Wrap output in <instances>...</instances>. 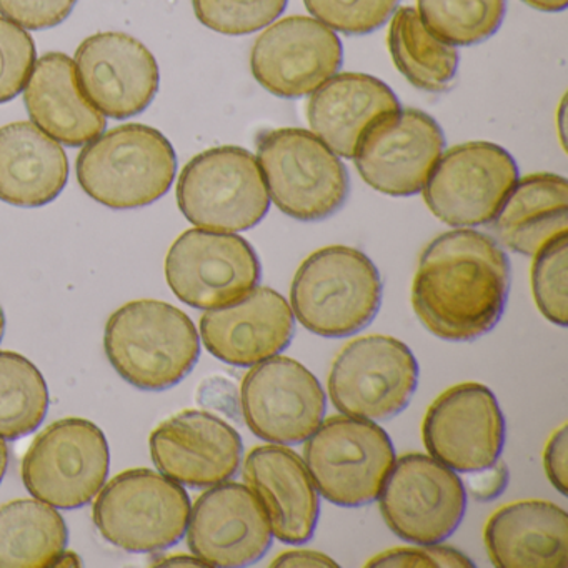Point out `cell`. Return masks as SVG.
<instances>
[{"mask_svg":"<svg viewBox=\"0 0 568 568\" xmlns=\"http://www.w3.org/2000/svg\"><path fill=\"white\" fill-rule=\"evenodd\" d=\"M244 480L267 514L272 535L302 545L314 537L321 498L305 462L284 445L252 448L244 462Z\"/></svg>","mask_w":568,"mask_h":568,"instance_id":"22","label":"cell"},{"mask_svg":"<svg viewBox=\"0 0 568 568\" xmlns=\"http://www.w3.org/2000/svg\"><path fill=\"white\" fill-rule=\"evenodd\" d=\"M271 567H338V564L321 551L291 550L278 555Z\"/></svg>","mask_w":568,"mask_h":568,"instance_id":"40","label":"cell"},{"mask_svg":"<svg viewBox=\"0 0 568 568\" xmlns=\"http://www.w3.org/2000/svg\"><path fill=\"white\" fill-rule=\"evenodd\" d=\"M178 174V155L164 134L125 124L82 148L78 181L99 204L115 211L145 207L168 194Z\"/></svg>","mask_w":568,"mask_h":568,"instance_id":"4","label":"cell"},{"mask_svg":"<svg viewBox=\"0 0 568 568\" xmlns=\"http://www.w3.org/2000/svg\"><path fill=\"white\" fill-rule=\"evenodd\" d=\"M521 2L541 12H561L568 6V0H521Z\"/></svg>","mask_w":568,"mask_h":568,"instance_id":"41","label":"cell"},{"mask_svg":"<svg viewBox=\"0 0 568 568\" xmlns=\"http://www.w3.org/2000/svg\"><path fill=\"white\" fill-rule=\"evenodd\" d=\"M294 334V312L271 287H255L244 301L212 308L201 318L205 348L234 367H252L275 357L291 345Z\"/></svg>","mask_w":568,"mask_h":568,"instance_id":"21","label":"cell"},{"mask_svg":"<svg viewBox=\"0 0 568 568\" xmlns=\"http://www.w3.org/2000/svg\"><path fill=\"white\" fill-rule=\"evenodd\" d=\"M49 390L41 371L16 352H0V438L18 440L41 427Z\"/></svg>","mask_w":568,"mask_h":568,"instance_id":"30","label":"cell"},{"mask_svg":"<svg viewBox=\"0 0 568 568\" xmlns=\"http://www.w3.org/2000/svg\"><path fill=\"white\" fill-rule=\"evenodd\" d=\"M425 28L445 44H480L504 22L507 0H417Z\"/></svg>","mask_w":568,"mask_h":568,"instance_id":"31","label":"cell"},{"mask_svg":"<svg viewBox=\"0 0 568 568\" xmlns=\"http://www.w3.org/2000/svg\"><path fill=\"white\" fill-rule=\"evenodd\" d=\"M161 561H154L152 565H162V567H172V565H184V567H207L201 558L187 557V555H175V557L159 558Z\"/></svg>","mask_w":568,"mask_h":568,"instance_id":"42","label":"cell"},{"mask_svg":"<svg viewBox=\"0 0 568 568\" xmlns=\"http://www.w3.org/2000/svg\"><path fill=\"white\" fill-rule=\"evenodd\" d=\"M367 567L397 568H474V561L452 547L437 544H418V547L392 548L367 561Z\"/></svg>","mask_w":568,"mask_h":568,"instance_id":"36","label":"cell"},{"mask_svg":"<svg viewBox=\"0 0 568 568\" xmlns=\"http://www.w3.org/2000/svg\"><path fill=\"white\" fill-rule=\"evenodd\" d=\"M417 384L418 364L410 348L387 335L355 338L342 348L328 374L335 408L372 422L402 414Z\"/></svg>","mask_w":568,"mask_h":568,"instance_id":"10","label":"cell"},{"mask_svg":"<svg viewBox=\"0 0 568 568\" xmlns=\"http://www.w3.org/2000/svg\"><path fill=\"white\" fill-rule=\"evenodd\" d=\"M187 545L207 567H248L272 545L267 514L247 485L209 487L191 508Z\"/></svg>","mask_w":568,"mask_h":568,"instance_id":"18","label":"cell"},{"mask_svg":"<svg viewBox=\"0 0 568 568\" xmlns=\"http://www.w3.org/2000/svg\"><path fill=\"white\" fill-rule=\"evenodd\" d=\"M517 182V162L504 148L465 142L440 155L422 191L438 221L478 227L494 221Z\"/></svg>","mask_w":568,"mask_h":568,"instance_id":"11","label":"cell"},{"mask_svg":"<svg viewBox=\"0 0 568 568\" xmlns=\"http://www.w3.org/2000/svg\"><path fill=\"white\" fill-rule=\"evenodd\" d=\"M510 292V261L490 235L445 232L425 248L412 285V307L435 337L471 342L494 331Z\"/></svg>","mask_w":568,"mask_h":568,"instance_id":"1","label":"cell"},{"mask_svg":"<svg viewBox=\"0 0 568 568\" xmlns=\"http://www.w3.org/2000/svg\"><path fill=\"white\" fill-rule=\"evenodd\" d=\"M467 478L468 490L478 501H490L500 497L510 480V471L504 462H495L484 470L471 471Z\"/></svg>","mask_w":568,"mask_h":568,"instance_id":"39","label":"cell"},{"mask_svg":"<svg viewBox=\"0 0 568 568\" xmlns=\"http://www.w3.org/2000/svg\"><path fill=\"white\" fill-rule=\"evenodd\" d=\"M255 159L268 197L295 221H324L347 202V168L317 135L305 129L264 132L258 138Z\"/></svg>","mask_w":568,"mask_h":568,"instance_id":"5","label":"cell"},{"mask_svg":"<svg viewBox=\"0 0 568 568\" xmlns=\"http://www.w3.org/2000/svg\"><path fill=\"white\" fill-rule=\"evenodd\" d=\"M262 277L254 247L241 235L191 229L169 248L165 278L179 301L199 311L244 301Z\"/></svg>","mask_w":568,"mask_h":568,"instance_id":"12","label":"cell"},{"mask_svg":"<svg viewBox=\"0 0 568 568\" xmlns=\"http://www.w3.org/2000/svg\"><path fill=\"white\" fill-rule=\"evenodd\" d=\"M491 564L501 568H564L568 515L551 501L521 500L498 508L485 525Z\"/></svg>","mask_w":568,"mask_h":568,"instance_id":"23","label":"cell"},{"mask_svg":"<svg viewBox=\"0 0 568 568\" xmlns=\"http://www.w3.org/2000/svg\"><path fill=\"white\" fill-rule=\"evenodd\" d=\"M104 348L112 367L132 387L161 392L191 374L201 355V337L181 308L144 298L111 315Z\"/></svg>","mask_w":568,"mask_h":568,"instance_id":"2","label":"cell"},{"mask_svg":"<svg viewBox=\"0 0 568 568\" xmlns=\"http://www.w3.org/2000/svg\"><path fill=\"white\" fill-rule=\"evenodd\" d=\"M149 445L159 471L192 488L231 480L244 455L239 432L217 415L202 410L172 415L152 432Z\"/></svg>","mask_w":568,"mask_h":568,"instance_id":"20","label":"cell"},{"mask_svg":"<svg viewBox=\"0 0 568 568\" xmlns=\"http://www.w3.org/2000/svg\"><path fill=\"white\" fill-rule=\"evenodd\" d=\"M387 42L395 68L414 88L432 94L448 91L457 75V49L435 38L414 8L395 12Z\"/></svg>","mask_w":568,"mask_h":568,"instance_id":"29","label":"cell"},{"mask_svg":"<svg viewBox=\"0 0 568 568\" xmlns=\"http://www.w3.org/2000/svg\"><path fill=\"white\" fill-rule=\"evenodd\" d=\"M498 242L515 254L534 257L568 232V184L561 175L518 179L494 219Z\"/></svg>","mask_w":568,"mask_h":568,"instance_id":"27","label":"cell"},{"mask_svg":"<svg viewBox=\"0 0 568 568\" xmlns=\"http://www.w3.org/2000/svg\"><path fill=\"white\" fill-rule=\"evenodd\" d=\"M81 561H79V557L72 551H62L61 557L55 560L54 567H79Z\"/></svg>","mask_w":568,"mask_h":568,"instance_id":"44","label":"cell"},{"mask_svg":"<svg viewBox=\"0 0 568 568\" xmlns=\"http://www.w3.org/2000/svg\"><path fill=\"white\" fill-rule=\"evenodd\" d=\"M344 64L341 39L317 19L291 16L262 32L251 52L255 81L281 99L314 94Z\"/></svg>","mask_w":568,"mask_h":568,"instance_id":"17","label":"cell"},{"mask_svg":"<svg viewBox=\"0 0 568 568\" xmlns=\"http://www.w3.org/2000/svg\"><path fill=\"white\" fill-rule=\"evenodd\" d=\"M24 102L32 124L69 148H82L104 134V115L79 88L74 61L51 52L36 61L24 89Z\"/></svg>","mask_w":568,"mask_h":568,"instance_id":"24","label":"cell"},{"mask_svg":"<svg viewBox=\"0 0 568 568\" xmlns=\"http://www.w3.org/2000/svg\"><path fill=\"white\" fill-rule=\"evenodd\" d=\"M422 435L430 457L454 471L471 474L500 458L505 418L490 388L465 382L432 402Z\"/></svg>","mask_w":568,"mask_h":568,"instance_id":"16","label":"cell"},{"mask_svg":"<svg viewBox=\"0 0 568 568\" xmlns=\"http://www.w3.org/2000/svg\"><path fill=\"white\" fill-rule=\"evenodd\" d=\"M378 498L385 524L412 544H440L457 530L467 510L460 477L424 454L395 460Z\"/></svg>","mask_w":568,"mask_h":568,"instance_id":"13","label":"cell"},{"mask_svg":"<svg viewBox=\"0 0 568 568\" xmlns=\"http://www.w3.org/2000/svg\"><path fill=\"white\" fill-rule=\"evenodd\" d=\"M395 92L381 79L367 74H335L312 94L308 125L338 158L354 159L365 129L387 112L398 111Z\"/></svg>","mask_w":568,"mask_h":568,"instance_id":"25","label":"cell"},{"mask_svg":"<svg viewBox=\"0 0 568 568\" xmlns=\"http://www.w3.org/2000/svg\"><path fill=\"white\" fill-rule=\"evenodd\" d=\"M400 0H304L307 11L332 31L367 36L394 16Z\"/></svg>","mask_w":568,"mask_h":568,"instance_id":"34","label":"cell"},{"mask_svg":"<svg viewBox=\"0 0 568 568\" xmlns=\"http://www.w3.org/2000/svg\"><path fill=\"white\" fill-rule=\"evenodd\" d=\"M68 541L64 518L45 501L19 498L0 505V568L54 567Z\"/></svg>","mask_w":568,"mask_h":568,"instance_id":"28","label":"cell"},{"mask_svg":"<svg viewBox=\"0 0 568 568\" xmlns=\"http://www.w3.org/2000/svg\"><path fill=\"white\" fill-rule=\"evenodd\" d=\"M111 448L104 432L85 418H62L32 440L22 480L32 497L61 510L84 507L104 487Z\"/></svg>","mask_w":568,"mask_h":568,"instance_id":"9","label":"cell"},{"mask_svg":"<svg viewBox=\"0 0 568 568\" xmlns=\"http://www.w3.org/2000/svg\"><path fill=\"white\" fill-rule=\"evenodd\" d=\"M191 498L161 471L134 468L115 475L95 498L92 517L99 534L131 554L168 550L182 540Z\"/></svg>","mask_w":568,"mask_h":568,"instance_id":"6","label":"cell"},{"mask_svg":"<svg viewBox=\"0 0 568 568\" xmlns=\"http://www.w3.org/2000/svg\"><path fill=\"white\" fill-rule=\"evenodd\" d=\"M9 467V447L4 438H0V484L4 480Z\"/></svg>","mask_w":568,"mask_h":568,"instance_id":"43","label":"cell"},{"mask_svg":"<svg viewBox=\"0 0 568 568\" xmlns=\"http://www.w3.org/2000/svg\"><path fill=\"white\" fill-rule=\"evenodd\" d=\"M69 159L59 142L29 122L0 128V201L42 207L61 195Z\"/></svg>","mask_w":568,"mask_h":568,"instance_id":"26","label":"cell"},{"mask_svg":"<svg viewBox=\"0 0 568 568\" xmlns=\"http://www.w3.org/2000/svg\"><path fill=\"white\" fill-rule=\"evenodd\" d=\"M34 64L36 45L29 32L0 18V104L24 91Z\"/></svg>","mask_w":568,"mask_h":568,"instance_id":"35","label":"cell"},{"mask_svg":"<svg viewBox=\"0 0 568 568\" xmlns=\"http://www.w3.org/2000/svg\"><path fill=\"white\" fill-rule=\"evenodd\" d=\"M534 257L531 291L535 304L551 324L567 327L568 234L551 241Z\"/></svg>","mask_w":568,"mask_h":568,"instance_id":"33","label":"cell"},{"mask_svg":"<svg viewBox=\"0 0 568 568\" xmlns=\"http://www.w3.org/2000/svg\"><path fill=\"white\" fill-rule=\"evenodd\" d=\"M288 0H192L199 21L224 36H247L284 14Z\"/></svg>","mask_w":568,"mask_h":568,"instance_id":"32","label":"cell"},{"mask_svg":"<svg viewBox=\"0 0 568 568\" xmlns=\"http://www.w3.org/2000/svg\"><path fill=\"white\" fill-rule=\"evenodd\" d=\"M567 454V425H561L545 447L544 464L548 480L564 497L568 495Z\"/></svg>","mask_w":568,"mask_h":568,"instance_id":"38","label":"cell"},{"mask_svg":"<svg viewBox=\"0 0 568 568\" xmlns=\"http://www.w3.org/2000/svg\"><path fill=\"white\" fill-rule=\"evenodd\" d=\"M305 442V465L325 500L345 508L377 500L395 464L394 444L384 428L337 415L322 422Z\"/></svg>","mask_w":568,"mask_h":568,"instance_id":"7","label":"cell"},{"mask_svg":"<svg viewBox=\"0 0 568 568\" xmlns=\"http://www.w3.org/2000/svg\"><path fill=\"white\" fill-rule=\"evenodd\" d=\"M444 149V132L432 115L400 108L365 129L355 148V168L374 191L408 197L422 192Z\"/></svg>","mask_w":568,"mask_h":568,"instance_id":"14","label":"cell"},{"mask_svg":"<svg viewBox=\"0 0 568 568\" xmlns=\"http://www.w3.org/2000/svg\"><path fill=\"white\" fill-rule=\"evenodd\" d=\"M184 217L205 231H251L271 209L257 159L242 148L222 145L195 155L178 182Z\"/></svg>","mask_w":568,"mask_h":568,"instance_id":"8","label":"cell"},{"mask_svg":"<svg viewBox=\"0 0 568 568\" xmlns=\"http://www.w3.org/2000/svg\"><path fill=\"white\" fill-rule=\"evenodd\" d=\"M242 415L262 440L297 445L324 422L327 397L315 375L291 357L258 362L241 387Z\"/></svg>","mask_w":568,"mask_h":568,"instance_id":"15","label":"cell"},{"mask_svg":"<svg viewBox=\"0 0 568 568\" xmlns=\"http://www.w3.org/2000/svg\"><path fill=\"white\" fill-rule=\"evenodd\" d=\"M6 332V317L4 312H2V307H0V342H2V337H4Z\"/></svg>","mask_w":568,"mask_h":568,"instance_id":"45","label":"cell"},{"mask_svg":"<svg viewBox=\"0 0 568 568\" xmlns=\"http://www.w3.org/2000/svg\"><path fill=\"white\" fill-rule=\"evenodd\" d=\"M79 88L104 118H134L159 91L158 61L138 39L101 32L79 45L74 59Z\"/></svg>","mask_w":568,"mask_h":568,"instance_id":"19","label":"cell"},{"mask_svg":"<svg viewBox=\"0 0 568 568\" xmlns=\"http://www.w3.org/2000/svg\"><path fill=\"white\" fill-rule=\"evenodd\" d=\"M78 0H0V14L19 28L44 31L64 22Z\"/></svg>","mask_w":568,"mask_h":568,"instance_id":"37","label":"cell"},{"mask_svg":"<svg viewBox=\"0 0 568 568\" xmlns=\"http://www.w3.org/2000/svg\"><path fill=\"white\" fill-rule=\"evenodd\" d=\"M382 294L381 274L364 252L331 245L302 262L292 281L291 308L312 334L351 337L372 324Z\"/></svg>","mask_w":568,"mask_h":568,"instance_id":"3","label":"cell"}]
</instances>
